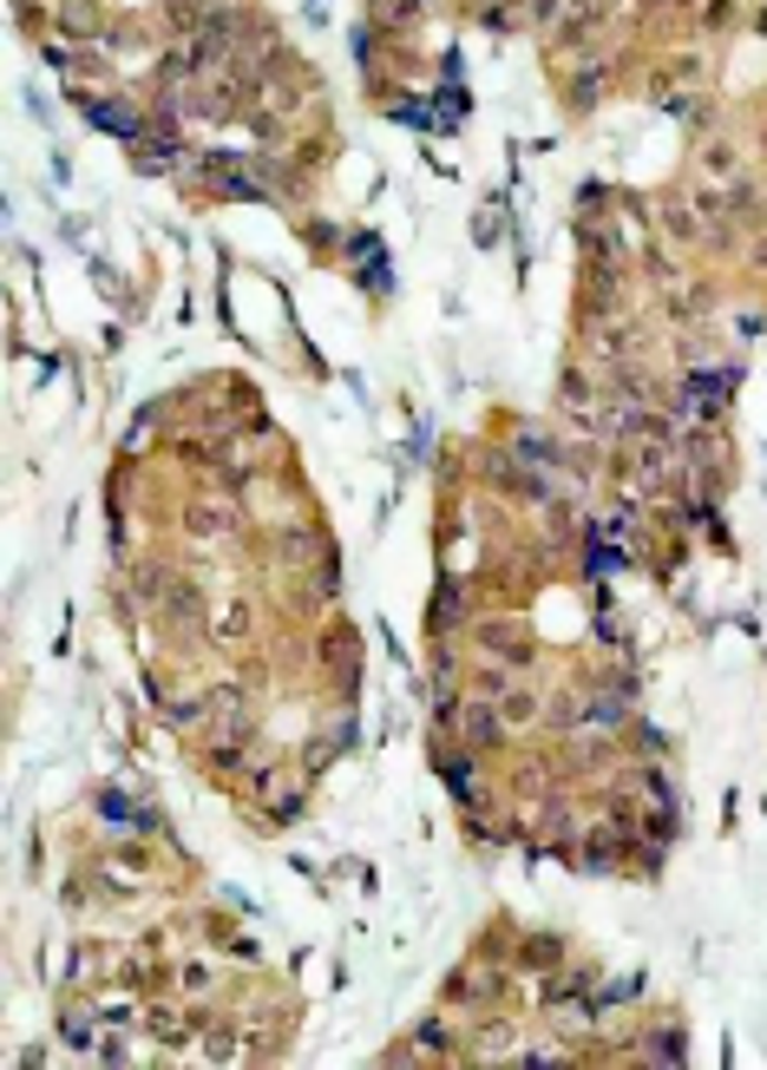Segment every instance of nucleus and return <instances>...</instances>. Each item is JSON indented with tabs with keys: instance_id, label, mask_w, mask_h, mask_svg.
Listing matches in <instances>:
<instances>
[{
	"instance_id": "f257e3e1",
	"label": "nucleus",
	"mask_w": 767,
	"mask_h": 1070,
	"mask_svg": "<svg viewBox=\"0 0 767 1070\" xmlns=\"http://www.w3.org/2000/svg\"><path fill=\"white\" fill-rule=\"evenodd\" d=\"M92 126H105V132H119V139H132V132H139V119H132V112H119V106H92Z\"/></svg>"
}]
</instances>
